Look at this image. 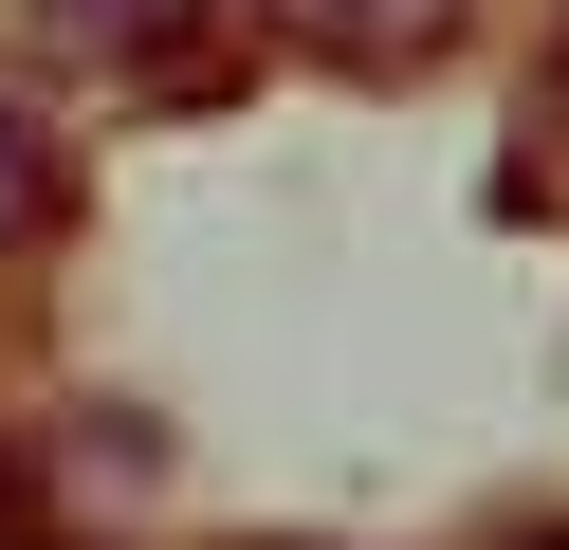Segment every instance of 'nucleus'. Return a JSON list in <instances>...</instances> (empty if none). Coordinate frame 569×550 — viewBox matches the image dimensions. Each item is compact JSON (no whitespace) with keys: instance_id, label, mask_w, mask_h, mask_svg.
<instances>
[{"instance_id":"nucleus-1","label":"nucleus","mask_w":569,"mask_h":550,"mask_svg":"<svg viewBox=\"0 0 569 550\" xmlns=\"http://www.w3.org/2000/svg\"><path fill=\"white\" fill-rule=\"evenodd\" d=\"M258 19H276V56H312V73H422V56L478 37V0H258Z\"/></svg>"},{"instance_id":"nucleus-2","label":"nucleus","mask_w":569,"mask_h":550,"mask_svg":"<svg viewBox=\"0 0 569 550\" xmlns=\"http://www.w3.org/2000/svg\"><path fill=\"white\" fill-rule=\"evenodd\" d=\"M202 19H221V0H38V37H56V56H92V73H184Z\"/></svg>"},{"instance_id":"nucleus-3","label":"nucleus","mask_w":569,"mask_h":550,"mask_svg":"<svg viewBox=\"0 0 569 550\" xmlns=\"http://www.w3.org/2000/svg\"><path fill=\"white\" fill-rule=\"evenodd\" d=\"M56 220H74V147H56V129H38V110L0 92V257H38V239H56Z\"/></svg>"},{"instance_id":"nucleus-4","label":"nucleus","mask_w":569,"mask_h":550,"mask_svg":"<svg viewBox=\"0 0 569 550\" xmlns=\"http://www.w3.org/2000/svg\"><path fill=\"white\" fill-rule=\"evenodd\" d=\"M0 550H19V459H0Z\"/></svg>"},{"instance_id":"nucleus-5","label":"nucleus","mask_w":569,"mask_h":550,"mask_svg":"<svg viewBox=\"0 0 569 550\" xmlns=\"http://www.w3.org/2000/svg\"><path fill=\"white\" fill-rule=\"evenodd\" d=\"M515 550H569V532H515Z\"/></svg>"}]
</instances>
